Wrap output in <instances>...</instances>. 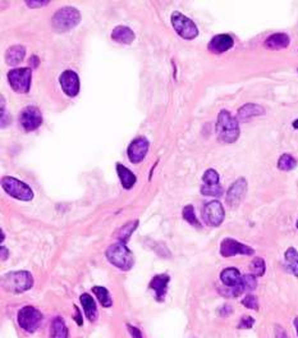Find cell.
<instances>
[{
    "label": "cell",
    "mask_w": 298,
    "mask_h": 338,
    "mask_svg": "<svg viewBox=\"0 0 298 338\" xmlns=\"http://www.w3.org/2000/svg\"><path fill=\"white\" fill-rule=\"evenodd\" d=\"M239 123L238 119L231 114L227 109L219 112L217 122V135L220 142L223 144H234L239 137Z\"/></svg>",
    "instance_id": "cell-1"
},
{
    "label": "cell",
    "mask_w": 298,
    "mask_h": 338,
    "mask_svg": "<svg viewBox=\"0 0 298 338\" xmlns=\"http://www.w3.org/2000/svg\"><path fill=\"white\" fill-rule=\"evenodd\" d=\"M105 257L110 264L123 272L131 271L135 265V258H133L132 251L127 247V243L121 242V241L110 245L105 252Z\"/></svg>",
    "instance_id": "cell-2"
},
{
    "label": "cell",
    "mask_w": 298,
    "mask_h": 338,
    "mask_svg": "<svg viewBox=\"0 0 298 338\" xmlns=\"http://www.w3.org/2000/svg\"><path fill=\"white\" fill-rule=\"evenodd\" d=\"M34 286V277L27 271L9 272L2 277L3 290L12 293H22L31 290Z\"/></svg>",
    "instance_id": "cell-3"
},
{
    "label": "cell",
    "mask_w": 298,
    "mask_h": 338,
    "mask_svg": "<svg viewBox=\"0 0 298 338\" xmlns=\"http://www.w3.org/2000/svg\"><path fill=\"white\" fill-rule=\"evenodd\" d=\"M81 22V13L74 7H63L54 13L51 18V26L54 31L67 32L76 27Z\"/></svg>",
    "instance_id": "cell-4"
},
{
    "label": "cell",
    "mask_w": 298,
    "mask_h": 338,
    "mask_svg": "<svg viewBox=\"0 0 298 338\" xmlns=\"http://www.w3.org/2000/svg\"><path fill=\"white\" fill-rule=\"evenodd\" d=\"M2 187L9 196L17 199V200L31 201L34 199V192H32L31 187L11 176L2 178Z\"/></svg>",
    "instance_id": "cell-5"
},
{
    "label": "cell",
    "mask_w": 298,
    "mask_h": 338,
    "mask_svg": "<svg viewBox=\"0 0 298 338\" xmlns=\"http://www.w3.org/2000/svg\"><path fill=\"white\" fill-rule=\"evenodd\" d=\"M8 82L11 88L18 94H27L31 88L32 70L28 67L14 68L8 72Z\"/></svg>",
    "instance_id": "cell-6"
},
{
    "label": "cell",
    "mask_w": 298,
    "mask_h": 338,
    "mask_svg": "<svg viewBox=\"0 0 298 338\" xmlns=\"http://www.w3.org/2000/svg\"><path fill=\"white\" fill-rule=\"evenodd\" d=\"M42 318H44L42 313L35 306L21 307L17 314L18 325L27 333L36 332L41 324Z\"/></svg>",
    "instance_id": "cell-7"
},
{
    "label": "cell",
    "mask_w": 298,
    "mask_h": 338,
    "mask_svg": "<svg viewBox=\"0 0 298 338\" xmlns=\"http://www.w3.org/2000/svg\"><path fill=\"white\" fill-rule=\"evenodd\" d=\"M172 21V26L174 28V31L179 35L182 39L186 40H193L196 39L198 35V28H197L196 23L188 17H186L184 14L180 12H174L170 17Z\"/></svg>",
    "instance_id": "cell-8"
},
{
    "label": "cell",
    "mask_w": 298,
    "mask_h": 338,
    "mask_svg": "<svg viewBox=\"0 0 298 338\" xmlns=\"http://www.w3.org/2000/svg\"><path fill=\"white\" fill-rule=\"evenodd\" d=\"M220 255L223 258H233L237 255H245V257H252L255 255V250L251 246L239 242L237 239L227 237L220 243Z\"/></svg>",
    "instance_id": "cell-9"
},
{
    "label": "cell",
    "mask_w": 298,
    "mask_h": 338,
    "mask_svg": "<svg viewBox=\"0 0 298 338\" xmlns=\"http://www.w3.org/2000/svg\"><path fill=\"white\" fill-rule=\"evenodd\" d=\"M203 218L210 227H219L225 219L224 206L220 201L213 200L205 204L203 209Z\"/></svg>",
    "instance_id": "cell-10"
},
{
    "label": "cell",
    "mask_w": 298,
    "mask_h": 338,
    "mask_svg": "<svg viewBox=\"0 0 298 338\" xmlns=\"http://www.w3.org/2000/svg\"><path fill=\"white\" fill-rule=\"evenodd\" d=\"M20 123L26 132H32L42 124V114L39 108L28 105L21 110Z\"/></svg>",
    "instance_id": "cell-11"
},
{
    "label": "cell",
    "mask_w": 298,
    "mask_h": 338,
    "mask_svg": "<svg viewBox=\"0 0 298 338\" xmlns=\"http://www.w3.org/2000/svg\"><path fill=\"white\" fill-rule=\"evenodd\" d=\"M247 194V181L245 178H238L231 185L225 195V201L231 208H237Z\"/></svg>",
    "instance_id": "cell-12"
},
{
    "label": "cell",
    "mask_w": 298,
    "mask_h": 338,
    "mask_svg": "<svg viewBox=\"0 0 298 338\" xmlns=\"http://www.w3.org/2000/svg\"><path fill=\"white\" fill-rule=\"evenodd\" d=\"M149 147L150 142L146 137H144V136L136 137L127 149V154H128V159L131 160V163L137 164L144 160L147 151H149Z\"/></svg>",
    "instance_id": "cell-13"
},
{
    "label": "cell",
    "mask_w": 298,
    "mask_h": 338,
    "mask_svg": "<svg viewBox=\"0 0 298 338\" xmlns=\"http://www.w3.org/2000/svg\"><path fill=\"white\" fill-rule=\"evenodd\" d=\"M59 83L62 90L69 98H74L79 93V77L78 74L72 69L64 70L59 77Z\"/></svg>",
    "instance_id": "cell-14"
},
{
    "label": "cell",
    "mask_w": 298,
    "mask_h": 338,
    "mask_svg": "<svg viewBox=\"0 0 298 338\" xmlns=\"http://www.w3.org/2000/svg\"><path fill=\"white\" fill-rule=\"evenodd\" d=\"M170 282V277L168 274H156L150 282L149 288L155 292V299L158 302H163L165 300L168 292V283Z\"/></svg>",
    "instance_id": "cell-15"
},
{
    "label": "cell",
    "mask_w": 298,
    "mask_h": 338,
    "mask_svg": "<svg viewBox=\"0 0 298 338\" xmlns=\"http://www.w3.org/2000/svg\"><path fill=\"white\" fill-rule=\"evenodd\" d=\"M234 45V40L231 35L227 34H220L214 36L213 39L210 40L209 42L208 49L209 51L214 54H222L225 53V51H228L229 49L233 48Z\"/></svg>",
    "instance_id": "cell-16"
},
{
    "label": "cell",
    "mask_w": 298,
    "mask_h": 338,
    "mask_svg": "<svg viewBox=\"0 0 298 338\" xmlns=\"http://www.w3.org/2000/svg\"><path fill=\"white\" fill-rule=\"evenodd\" d=\"M220 281L225 287H239L242 282V274L237 268H225L220 272Z\"/></svg>",
    "instance_id": "cell-17"
},
{
    "label": "cell",
    "mask_w": 298,
    "mask_h": 338,
    "mask_svg": "<svg viewBox=\"0 0 298 338\" xmlns=\"http://www.w3.org/2000/svg\"><path fill=\"white\" fill-rule=\"evenodd\" d=\"M265 114V109L259 104H253V103H248V104L242 105L238 109L237 113V119L242 122L250 121L253 117H259Z\"/></svg>",
    "instance_id": "cell-18"
},
{
    "label": "cell",
    "mask_w": 298,
    "mask_h": 338,
    "mask_svg": "<svg viewBox=\"0 0 298 338\" xmlns=\"http://www.w3.org/2000/svg\"><path fill=\"white\" fill-rule=\"evenodd\" d=\"M290 44V39L287 34L279 32V34H273L265 40L264 45L266 49L270 50H279V49L288 48Z\"/></svg>",
    "instance_id": "cell-19"
},
{
    "label": "cell",
    "mask_w": 298,
    "mask_h": 338,
    "mask_svg": "<svg viewBox=\"0 0 298 338\" xmlns=\"http://www.w3.org/2000/svg\"><path fill=\"white\" fill-rule=\"evenodd\" d=\"M112 39L114 41L119 42V44H126V45H130L135 41L136 35L132 31V28L127 27V26H117L112 32Z\"/></svg>",
    "instance_id": "cell-20"
},
{
    "label": "cell",
    "mask_w": 298,
    "mask_h": 338,
    "mask_svg": "<svg viewBox=\"0 0 298 338\" xmlns=\"http://www.w3.org/2000/svg\"><path fill=\"white\" fill-rule=\"evenodd\" d=\"M117 172H118V177L121 180L122 186L124 190H131L136 185V176L133 175V172L131 169H128L127 166H124L123 164L117 163Z\"/></svg>",
    "instance_id": "cell-21"
},
{
    "label": "cell",
    "mask_w": 298,
    "mask_h": 338,
    "mask_svg": "<svg viewBox=\"0 0 298 338\" xmlns=\"http://www.w3.org/2000/svg\"><path fill=\"white\" fill-rule=\"evenodd\" d=\"M79 301H81L82 307L84 310L86 318L90 321H95L97 318V307H96L95 300L88 293H82L79 296Z\"/></svg>",
    "instance_id": "cell-22"
},
{
    "label": "cell",
    "mask_w": 298,
    "mask_h": 338,
    "mask_svg": "<svg viewBox=\"0 0 298 338\" xmlns=\"http://www.w3.org/2000/svg\"><path fill=\"white\" fill-rule=\"evenodd\" d=\"M26 49L22 45H13L8 48L6 53V62L9 65H17L25 59Z\"/></svg>",
    "instance_id": "cell-23"
},
{
    "label": "cell",
    "mask_w": 298,
    "mask_h": 338,
    "mask_svg": "<svg viewBox=\"0 0 298 338\" xmlns=\"http://www.w3.org/2000/svg\"><path fill=\"white\" fill-rule=\"evenodd\" d=\"M285 269L298 278V251L294 247H288L284 252Z\"/></svg>",
    "instance_id": "cell-24"
},
{
    "label": "cell",
    "mask_w": 298,
    "mask_h": 338,
    "mask_svg": "<svg viewBox=\"0 0 298 338\" xmlns=\"http://www.w3.org/2000/svg\"><path fill=\"white\" fill-rule=\"evenodd\" d=\"M50 338H68V328L60 316L53 319L50 328Z\"/></svg>",
    "instance_id": "cell-25"
},
{
    "label": "cell",
    "mask_w": 298,
    "mask_h": 338,
    "mask_svg": "<svg viewBox=\"0 0 298 338\" xmlns=\"http://www.w3.org/2000/svg\"><path fill=\"white\" fill-rule=\"evenodd\" d=\"M137 225H138V220H132V222H128L124 225H122V228L119 229L118 233H117V238H118V241H121V242H124V243L128 242V239H130L131 236H132L133 231L137 228Z\"/></svg>",
    "instance_id": "cell-26"
},
{
    "label": "cell",
    "mask_w": 298,
    "mask_h": 338,
    "mask_svg": "<svg viewBox=\"0 0 298 338\" xmlns=\"http://www.w3.org/2000/svg\"><path fill=\"white\" fill-rule=\"evenodd\" d=\"M92 292L95 293V296L97 297L98 302L102 304L103 307H110L113 305V300L112 296H110L109 291L107 290L103 286H95L92 287Z\"/></svg>",
    "instance_id": "cell-27"
},
{
    "label": "cell",
    "mask_w": 298,
    "mask_h": 338,
    "mask_svg": "<svg viewBox=\"0 0 298 338\" xmlns=\"http://www.w3.org/2000/svg\"><path fill=\"white\" fill-rule=\"evenodd\" d=\"M297 166V160L293 158L290 154H283L280 155V158L278 160V169L283 171V172H289L292 169Z\"/></svg>",
    "instance_id": "cell-28"
},
{
    "label": "cell",
    "mask_w": 298,
    "mask_h": 338,
    "mask_svg": "<svg viewBox=\"0 0 298 338\" xmlns=\"http://www.w3.org/2000/svg\"><path fill=\"white\" fill-rule=\"evenodd\" d=\"M182 217H183V219L186 220L187 223H189L191 225H193V227H196V228H201V223H200V220L197 219L193 205L188 204V205L184 206L182 211Z\"/></svg>",
    "instance_id": "cell-29"
},
{
    "label": "cell",
    "mask_w": 298,
    "mask_h": 338,
    "mask_svg": "<svg viewBox=\"0 0 298 338\" xmlns=\"http://www.w3.org/2000/svg\"><path fill=\"white\" fill-rule=\"evenodd\" d=\"M250 272L251 274H253L255 277H264L265 272H266V264H265V260L262 258H253L252 262L250 263Z\"/></svg>",
    "instance_id": "cell-30"
},
{
    "label": "cell",
    "mask_w": 298,
    "mask_h": 338,
    "mask_svg": "<svg viewBox=\"0 0 298 338\" xmlns=\"http://www.w3.org/2000/svg\"><path fill=\"white\" fill-rule=\"evenodd\" d=\"M257 287V277H255L253 274H245L242 276V282H241V288H242L243 293H247L253 291Z\"/></svg>",
    "instance_id": "cell-31"
},
{
    "label": "cell",
    "mask_w": 298,
    "mask_h": 338,
    "mask_svg": "<svg viewBox=\"0 0 298 338\" xmlns=\"http://www.w3.org/2000/svg\"><path fill=\"white\" fill-rule=\"evenodd\" d=\"M219 173L215 169H208L203 176V182L206 186H218L219 185Z\"/></svg>",
    "instance_id": "cell-32"
},
{
    "label": "cell",
    "mask_w": 298,
    "mask_h": 338,
    "mask_svg": "<svg viewBox=\"0 0 298 338\" xmlns=\"http://www.w3.org/2000/svg\"><path fill=\"white\" fill-rule=\"evenodd\" d=\"M200 191L204 196L210 197H220L224 194V189L220 185H218V186H206V185H203Z\"/></svg>",
    "instance_id": "cell-33"
},
{
    "label": "cell",
    "mask_w": 298,
    "mask_h": 338,
    "mask_svg": "<svg viewBox=\"0 0 298 338\" xmlns=\"http://www.w3.org/2000/svg\"><path fill=\"white\" fill-rule=\"evenodd\" d=\"M242 305L245 307H247V309L250 310H255V311H257L259 310V300H257V297L255 295H251V293H247V295L245 296L242 299Z\"/></svg>",
    "instance_id": "cell-34"
},
{
    "label": "cell",
    "mask_w": 298,
    "mask_h": 338,
    "mask_svg": "<svg viewBox=\"0 0 298 338\" xmlns=\"http://www.w3.org/2000/svg\"><path fill=\"white\" fill-rule=\"evenodd\" d=\"M253 324H255V319L250 315H243L241 316L239 319V323L237 325L238 329H251L253 327Z\"/></svg>",
    "instance_id": "cell-35"
},
{
    "label": "cell",
    "mask_w": 298,
    "mask_h": 338,
    "mask_svg": "<svg viewBox=\"0 0 298 338\" xmlns=\"http://www.w3.org/2000/svg\"><path fill=\"white\" fill-rule=\"evenodd\" d=\"M127 328H128V332L131 333L132 338H142V333H141V330L137 327L131 325V324H127Z\"/></svg>",
    "instance_id": "cell-36"
},
{
    "label": "cell",
    "mask_w": 298,
    "mask_h": 338,
    "mask_svg": "<svg viewBox=\"0 0 298 338\" xmlns=\"http://www.w3.org/2000/svg\"><path fill=\"white\" fill-rule=\"evenodd\" d=\"M49 2L46 0V2H32V0H28V2H26V6L30 7V8H40V7H45L48 6Z\"/></svg>",
    "instance_id": "cell-37"
},
{
    "label": "cell",
    "mask_w": 298,
    "mask_h": 338,
    "mask_svg": "<svg viewBox=\"0 0 298 338\" xmlns=\"http://www.w3.org/2000/svg\"><path fill=\"white\" fill-rule=\"evenodd\" d=\"M275 338H289L284 328H281L280 325H275Z\"/></svg>",
    "instance_id": "cell-38"
},
{
    "label": "cell",
    "mask_w": 298,
    "mask_h": 338,
    "mask_svg": "<svg viewBox=\"0 0 298 338\" xmlns=\"http://www.w3.org/2000/svg\"><path fill=\"white\" fill-rule=\"evenodd\" d=\"M74 320H76V323L78 324V325H82V324H83V319H82V315H81V313H79V310H78V307L76 306V305H74Z\"/></svg>",
    "instance_id": "cell-39"
},
{
    "label": "cell",
    "mask_w": 298,
    "mask_h": 338,
    "mask_svg": "<svg viewBox=\"0 0 298 338\" xmlns=\"http://www.w3.org/2000/svg\"><path fill=\"white\" fill-rule=\"evenodd\" d=\"M39 63H40V60L36 55H32L31 58H30V64H31L32 68H36L37 65H39Z\"/></svg>",
    "instance_id": "cell-40"
},
{
    "label": "cell",
    "mask_w": 298,
    "mask_h": 338,
    "mask_svg": "<svg viewBox=\"0 0 298 338\" xmlns=\"http://www.w3.org/2000/svg\"><path fill=\"white\" fill-rule=\"evenodd\" d=\"M0 252H2V262H4V260H6L9 255L8 250L6 248V246H2V247H0Z\"/></svg>",
    "instance_id": "cell-41"
},
{
    "label": "cell",
    "mask_w": 298,
    "mask_h": 338,
    "mask_svg": "<svg viewBox=\"0 0 298 338\" xmlns=\"http://www.w3.org/2000/svg\"><path fill=\"white\" fill-rule=\"evenodd\" d=\"M293 325H294L295 333H297V337H298V316H295L294 320H293Z\"/></svg>",
    "instance_id": "cell-42"
},
{
    "label": "cell",
    "mask_w": 298,
    "mask_h": 338,
    "mask_svg": "<svg viewBox=\"0 0 298 338\" xmlns=\"http://www.w3.org/2000/svg\"><path fill=\"white\" fill-rule=\"evenodd\" d=\"M292 126H293V128H294V130H298V119H295V121H293Z\"/></svg>",
    "instance_id": "cell-43"
},
{
    "label": "cell",
    "mask_w": 298,
    "mask_h": 338,
    "mask_svg": "<svg viewBox=\"0 0 298 338\" xmlns=\"http://www.w3.org/2000/svg\"><path fill=\"white\" fill-rule=\"evenodd\" d=\"M295 227H297V229H298V219H297V222H295Z\"/></svg>",
    "instance_id": "cell-44"
}]
</instances>
